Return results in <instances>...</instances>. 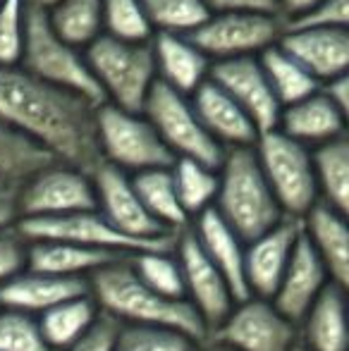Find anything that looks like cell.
<instances>
[{"label":"cell","mask_w":349,"mask_h":351,"mask_svg":"<svg viewBox=\"0 0 349 351\" xmlns=\"http://www.w3.org/2000/svg\"><path fill=\"white\" fill-rule=\"evenodd\" d=\"M96 108L22 67H0V122L34 141L62 165L91 175L101 165Z\"/></svg>","instance_id":"cell-1"},{"label":"cell","mask_w":349,"mask_h":351,"mask_svg":"<svg viewBox=\"0 0 349 351\" xmlns=\"http://www.w3.org/2000/svg\"><path fill=\"white\" fill-rule=\"evenodd\" d=\"M88 294L98 311L122 325L165 328L189 337L191 342H208L201 315L184 299H168L156 294L134 275L130 258H120L88 278Z\"/></svg>","instance_id":"cell-2"},{"label":"cell","mask_w":349,"mask_h":351,"mask_svg":"<svg viewBox=\"0 0 349 351\" xmlns=\"http://www.w3.org/2000/svg\"><path fill=\"white\" fill-rule=\"evenodd\" d=\"M213 210L244 241L273 230L282 217L278 201L258 167L254 146L228 148L218 167V194Z\"/></svg>","instance_id":"cell-3"},{"label":"cell","mask_w":349,"mask_h":351,"mask_svg":"<svg viewBox=\"0 0 349 351\" xmlns=\"http://www.w3.org/2000/svg\"><path fill=\"white\" fill-rule=\"evenodd\" d=\"M84 60L108 106L141 112L156 84L151 43H125L101 34L84 48Z\"/></svg>","instance_id":"cell-4"},{"label":"cell","mask_w":349,"mask_h":351,"mask_svg":"<svg viewBox=\"0 0 349 351\" xmlns=\"http://www.w3.org/2000/svg\"><path fill=\"white\" fill-rule=\"evenodd\" d=\"M19 67L51 86L86 98L93 106L106 103L101 88L96 86L88 72L84 53L53 34L46 12H36V10L24 12V46Z\"/></svg>","instance_id":"cell-5"},{"label":"cell","mask_w":349,"mask_h":351,"mask_svg":"<svg viewBox=\"0 0 349 351\" xmlns=\"http://www.w3.org/2000/svg\"><path fill=\"white\" fill-rule=\"evenodd\" d=\"M254 153L282 215L302 220L318 204L311 148L270 130L258 134Z\"/></svg>","instance_id":"cell-6"},{"label":"cell","mask_w":349,"mask_h":351,"mask_svg":"<svg viewBox=\"0 0 349 351\" xmlns=\"http://www.w3.org/2000/svg\"><path fill=\"white\" fill-rule=\"evenodd\" d=\"M14 232L24 241H65L84 249L108 251L117 256H134L146 251H175L177 234L141 241L117 232L98 210L72 213L58 217H24L14 222Z\"/></svg>","instance_id":"cell-7"},{"label":"cell","mask_w":349,"mask_h":351,"mask_svg":"<svg viewBox=\"0 0 349 351\" xmlns=\"http://www.w3.org/2000/svg\"><path fill=\"white\" fill-rule=\"evenodd\" d=\"M96 143L101 160L122 172H146L170 167L173 153L141 112L120 110L115 106L96 108Z\"/></svg>","instance_id":"cell-8"},{"label":"cell","mask_w":349,"mask_h":351,"mask_svg":"<svg viewBox=\"0 0 349 351\" xmlns=\"http://www.w3.org/2000/svg\"><path fill=\"white\" fill-rule=\"evenodd\" d=\"M141 115L151 122V127L165 143V148L173 153V158L196 160L201 165L215 167V170L220 167L225 148L210 139L186 96L173 91L156 79L144 101V108H141Z\"/></svg>","instance_id":"cell-9"},{"label":"cell","mask_w":349,"mask_h":351,"mask_svg":"<svg viewBox=\"0 0 349 351\" xmlns=\"http://www.w3.org/2000/svg\"><path fill=\"white\" fill-rule=\"evenodd\" d=\"M14 208L17 220L96 210L91 175L62 162H53L24 182L22 189L14 194Z\"/></svg>","instance_id":"cell-10"},{"label":"cell","mask_w":349,"mask_h":351,"mask_svg":"<svg viewBox=\"0 0 349 351\" xmlns=\"http://www.w3.org/2000/svg\"><path fill=\"white\" fill-rule=\"evenodd\" d=\"M285 22L270 14H210L191 36H186L210 62L256 58L275 46Z\"/></svg>","instance_id":"cell-11"},{"label":"cell","mask_w":349,"mask_h":351,"mask_svg":"<svg viewBox=\"0 0 349 351\" xmlns=\"http://www.w3.org/2000/svg\"><path fill=\"white\" fill-rule=\"evenodd\" d=\"M297 325L270 301L249 296L232 306L228 318L208 335V342L232 351H289L297 344Z\"/></svg>","instance_id":"cell-12"},{"label":"cell","mask_w":349,"mask_h":351,"mask_svg":"<svg viewBox=\"0 0 349 351\" xmlns=\"http://www.w3.org/2000/svg\"><path fill=\"white\" fill-rule=\"evenodd\" d=\"M175 256L182 270L186 304L201 315V320H204L206 330L210 335L232 311V291H230L223 275L218 273V268L206 258V254L201 251L191 230H184L177 234Z\"/></svg>","instance_id":"cell-13"},{"label":"cell","mask_w":349,"mask_h":351,"mask_svg":"<svg viewBox=\"0 0 349 351\" xmlns=\"http://www.w3.org/2000/svg\"><path fill=\"white\" fill-rule=\"evenodd\" d=\"M91 182H93V194H96V210L125 237L141 239V241H154V239H163L168 234H175V232H165L146 213L127 172L101 162L91 172Z\"/></svg>","instance_id":"cell-14"},{"label":"cell","mask_w":349,"mask_h":351,"mask_svg":"<svg viewBox=\"0 0 349 351\" xmlns=\"http://www.w3.org/2000/svg\"><path fill=\"white\" fill-rule=\"evenodd\" d=\"M208 79L220 86L252 120L258 134L270 130H278L280 103L275 101L270 84L261 70V62L256 58H234V60L210 62Z\"/></svg>","instance_id":"cell-15"},{"label":"cell","mask_w":349,"mask_h":351,"mask_svg":"<svg viewBox=\"0 0 349 351\" xmlns=\"http://www.w3.org/2000/svg\"><path fill=\"white\" fill-rule=\"evenodd\" d=\"M302 237V220L282 217L273 230L244 246V280L249 296L270 301Z\"/></svg>","instance_id":"cell-16"},{"label":"cell","mask_w":349,"mask_h":351,"mask_svg":"<svg viewBox=\"0 0 349 351\" xmlns=\"http://www.w3.org/2000/svg\"><path fill=\"white\" fill-rule=\"evenodd\" d=\"M278 46L297 60L318 84L347 74L349 32L347 29H282Z\"/></svg>","instance_id":"cell-17"},{"label":"cell","mask_w":349,"mask_h":351,"mask_svg":"<svg viewBox=\"0 0 349 351\" xmlns=\"http://www.w3.org/2000/svg\"><path fill=\"white\" fill-rule=\"evenodd\" d=\"M328 285H330V278H328L321 258L316 256V251L311 249V244H309V239L302 232V237H299L297 246L292 251V258L287 263V270H285L270 304L289 323L299 325V320L306 315V311L311 308V304Z\"/></svg>","instance_id":"cell-18"},{"label":"cell","mask_w":349,"mask_h":351,"mask_svg":"<svg viewBox=\"0 0 349 351\" xmlns=\"http://www.w3.org/2000/svg\"><path fill=\"white\" fill-rule=\"evenodd\" d=\"M196 117L210 134V139L228 148H247L258 139L256 127L252 125L244 110L210 79H206L189 96Z\"/></svg>","instance_id":"cell-19"},{"label":"cell","mask_w":349,"mask_h":351,"mask_svg":"<svg viewBox=\"0 0 349 351\" xmlns=\"http://www.w3.org/2000/svg\"><path fill=\"white\" fill-rule=\"evenodd\" d=\"M88 294V280L53 278L24 268L14 278L0 285V308L19 311L27 315H41L62 301Z\"/></svg>","instance_id":"cell-20"},{"label":"cell","mask_w":349,"mask_h":351,"mask_svg":"<svg viewBox=\"0 0 349 351\" xmlns=\"http://www.w3.org/2000/svg\"><path fill=\"white\" fill-rule=\"evenodd\" d=\"M191 234L199 241L206 258L218 268L232 291L234 304L249 299L247 280H244V241L230 230L213 208L194 217Z\"/></svg>","instance_id":"cell-21"},{"label":"cell","mask_w":349,"mask_h":351,"mask_svg":"<svg viewBox=\"0 0 349 351\" xmlns=\"http://www.w3.org/2000/svg\"><path fill=\"white\" fill-rule=\"evenodd\" d=\"M302 232L321 258L333 285L347 289L349 285V227L347 217L318 201L302 217Z\"/></svg>","instance_id":"cell-22"},{"label":"cell","mask_w":349,"mask_h":351,"mask_svg":"<svg viewBox=\"0 0 349 351\" xmlns=\"http://www.w3.org/2000/svg\"><path fill=\"white\" fill-rule=\"evenodd\" d=\"M156 79L189 98L208 79L210 60L186 36L156 34L151 38Z\"/></svg>","instance_id":"cell-23"},{"label":"cell","mask_w":349,"mask_h":351,"mask_svg":"<svg viewBox=\"0 0 349 351\" xmlns=\"http://www.w3.org/2000/svg\"><path fill=\"white\" fill-rule=\"evenodd\" d=\"M278 130L302 146L316 148L345 136L347 115L337 110L318 88L313 96L280 110Z\"/></svg>","instance_id":"cell-24"},{"label":"cell","mask_w":349,"mask_h":351,"mask_svg":"<svg viewBox=\"0 0 349 351\" xmlns=\"http://www.w3.org/2000/svg\"><path fill=\"white\" fill-rule=\"evenodd\" d=\"M302 347L306 351H347V294L342 287L328 285L302 320Z\"/></svg>","instance_id":"cell-25"},{"label":"cell","mask_w":349,"mask_h":351,"mask_svg":"<svg viewBox=\"0 0 349 351\" xmlns=\"http://www.w3.org/2000/svg\"><path fill=\"white\" fill-rule=\"evenodd\" d=\"M130 256L108 254V251L84 249V246L65 244V241H29L27 263L24 268L32 273L53 275V278H91L96 270Z\"/></svg>","instance_id":"cell-26"},{"label":"cell","mask_w":349,"mask_h":351,"mask_svg":"<svg viewBox=\"0 0 349 351\" xmlns=\"http://www.w3.org/2000/svg\"><path fill=\"white\" fill-rule=\"evenodd\" d=\"M58 162L34 141L24 139L0 122V196H12L38 170Z\"/></svg>","instance_id":"cell-27"},{"label":"cell","mask_w":349,"mask_h":351,"mask_svg":"<svg viewBox=\"0 0 349 351\" xmlns=\"http://www.w3.org/2000/svg\"><path fill=\"white\" fill-rule=\"evenodd\" d=\"M318 201L337 213H349V141L347 136L311 148Z\"/></svg>","instance_id":"cell-28"},{"label":"cell","mask_w":349,"mask_h":351,"mask_svg":"<svg viewBox=\"0 0 349 351\" xmlns=\"http://www.w3.org/2000/svg\"><path fill=\"white\" fill-rule=\"evenodd\" d=\"M141 206L146 208L151 217L163 227L165 232H180L189 230V217L182 210L177 201L175 182L170 175V167H158V170L136 172L130 177Z\"/></svg>","instance_id":"cell-29"},{"label":"cell","mask_w":349,"mask_h":351,"mask_svg":"<svg viewBox=\"0 0 349 351\" xmlns=\"http://www.w3.org/2000/svg\"><path fill=\"white\" fill-rule=\"evenodd\" d=\"M98 313L101 311L91 299V294H84L53 306L51 311L38 315L36 323L43 335V342L53 351H70L93 325Z\"/></svg>","instance_id":"cell-30"},{"label":"cell","mask_w":349,"mask_h":351,"mask_svg":"<svg viewBox=\"0 0 349 351\" xmlns=\"http://www.w3.org/2000/svg\"><path fill=\"white\" fill-rule=\"evenodd\" d=\"M46 19L60 41L86 48L103 34V0H60Z\"/></svg>","instance_id":"cell-31"},{"label":"cell","mask_w":349,"mask_h":351,"mask_svg":"<svg viewBox=\"0 0 349 351\" xmlns=\"http://www.w3.org/2000/svg\"><path fill=\"white\" fill-rule=\"evenodd\" d=\"M258 62H261V70L265 79H268L270 91H273L275 101L280 103V108L294 106V103L313 96L321 88V84L304 70L297 60H292L278 43L265 48L258 56Z\"/></svg>","instance_id":"cell-32"},{"label":"cell","mask_w":349,"mask_h":351,"mask_svg":"<svg viewBox=\"0 0 349 351\" xmlns=\"http://www.w3.org/2000/svg\"><path fill=\"white\" fill-rule=\"evenodd\" d=\"M170 175L175 182L177 201L189 220L213 208L215 194H218V170L215 167L201 165V162L186 160V158H175V162L170 165Z\"/></svg>","instance_id":"cell-33"},{"label":"cell","mask_w":349,"mask_h":351,"mask_svg":"<svg viewBox=\"0 0 349 351\" xmlns=\"http://www.w3.org/2000/svg\"><path fill=\"white\" fill-rule=\"evenodd\" d=\"M141 5L154 29V36H191L210 17V10L204 0H141Z\"/></svg>","instance_id":"cell-34"},{"label":"cell","mask_w":349,"mask_h":351,"mask_svg":"<svg viewBox=\"0 0 349 351\" xmlns=\"http://www.w3.org/2000/svg\"><path fill=\"white\" fill-rule=\"evenodd\" d=\"M134 275L156 294L168 299H184V282L175 251H146L130 256ZM186 301V299H184Z\"/></svg>","instance_id":"cell-35"},{"label":"cell","mask_w":349,"mask_h":351,"mask_svg":"<svg viewBox=\"0 0 349 351\" xmlns=\"http://www.w3.org/2000/svg\"><path fill=\"white\" fill-rule=\"evenodd\" d=\"M103 34L125 43H151L154 29L141 0H103Z\"/></svg>","instance_id":"cell-36"},{"label":"cell","mask_w":349,"mask_h":351,"mask_svg":"<svg viewBox=\"0 0 349 351\" xmlns=\"http://www.w3.org/2000/svg\"><path fill=\"white\" fill-rule=\"evenodd\" d=\"M199 344L165 328L122 325L117 328L115 351H194Z\"/></svg>","instance_id":"cell-37"},{"label":"cell","mask_w":349,"mask_h":351,"mask_svg":"<svg viewBox=\"0 0 349 351\" xmlns=\"http://www.w3.org/2000/svg\"><path fill=\"white\" fill-rule=\"evenodd\" d=\"M0 351H53L34 315L0 308Z\"/></svg>","instance_id":"cell-38"},{"label":"cell","mask_w":349,"mask_h":351,"mask_svg":"<svg viewBox=\"0 0 349 351\" xmlns=\"http://www.w3.org/2000/svg\"><path fill=\"white\" fill-rule=\"evenodd\" d=\"M24 8L22 0L0 3V67H17L24 46Z\"/></svg>","instance_id":"cell-39"},{"label":"cell","mask_w":349,"mask_h":351,"mask_svg":"<svg viewBox=\"0 0 349 351\" xmlns=\"http://www.w3.org/2000/svg\"><path fill=\"white\" fill-rule=\"evenodd\" d=\"M349 0H321L299 17L285 22L289 29H347Z\"/></svg>","instance_id":"cell-40"},{"label":"cell","mask_w":349,"mask_h":351,"mask_svg":"<svg viewBox=\"0 0 349 351\" xmlns=\"http://www.w3.org/2000/svg\"><path fill=\"white\" fill-rule=\"evenodd\" d=\"M27 263V241L14 232V227L0 232V285L24 270Z\"/></svg>","instance_id":"cell-41"},{"label":"cell","mask_w":349,"mask_h":351,"mask_svg":"<svg viewBox=\"0 0 349 351\" xmlns=\"http://www.w3.org/2000/svg\"><path fill=\"white\" fill-rule=\"evenodd\" d=\"M117 323L115 318L106 313H98L93 325L82 335V339L70 351H115V337H117Z\"/></svg>","instance_id":"cell-42"},{"label":"cell","mask_w":349,"mask_h":351,"mask_svg":"<svg viewBox=\"0 0 349 351\" xmlns=\"http://www.w3.org/2000/svg\"><path fill=\"white\" fill-rule=\"evenodd\" d=\"M204 3L208 5L210 14H270V17H280L278 0H204Z\"/></svg>","instance_id":"cell-43"},{"label":"cell","mask_w":349,"mask_h":351,"mask_svg":"<svg viewBox=\"0 0 349 351\" xmlns=\"http://www.w3.org/2000/svg\"><path fill=\"white\" fill-rule=\"evenodd\" d=\"M321 93L337 108V110L347 115V108H349V79H347V74H340V77L330 79V82H323Z\"/></svg>","instance_id":"cell-44"},{"label":"cell","mask_w":349,"mask_h":351,"mask_svg":"<svg viewBox=\"0 0 349 351\" xmlns=\"http://www.w3.org/2000/svg\"><path fill=\"white\" fill-rule=\"evenodd\" d=\"M316 3H321V0H278L280 17H282V22H289V19L299 17V14H304L306 10H311Z\"/></svg>","instance_id":"cell-45"},{"label":"cell","mask_w":349,"mask_h":351,"mask_svg":"<svg viewBox=\"0 0 349 351\" xmlns=\"http://www.w3.org/2000/svg\"><path fill=\"white\" fill-rule=\"evenodd\" d=\"M17 222V208L12 196H0V232L10 230Z\"/></svg>","instance_id":"cell-46"},{"label":"cell","mask_w":349,"mask_h":351,"mask_svg":"<svg viewBox=\"0 0 349 351\" xmlns=\"http://www.w3.org/2000/svg\"><path fill=\"white\" fill-rule=\"evenodd\" d=\"M27 10H36V12H48V10L56 8L60 0H22Z\"/></svg>","instance_id":"cell-47"},{"label":"cell","mask_w":349,"mask_h":351,"mask_svg":"<svg viewBox=\"0 0 349 351\" xmlns=\"http://www.w3.org/2000/svg\"><path fill=\"white\" fill-rule=\"evenodd\" d=\"M194 351H232V349L223 347V344H215V342H204V344H199Z\"/></svg>","instance_id":"cell-48"},{"label":"cell","mask_w":349,"mask_h":351,"mask_svg":"<svg viewBox=\"0 0 349 351\" xmlns=\"http://www.w3.org/2000/svg\"><path fill=\"white\" fill-rule=\"evenodd\" d=\"M289 351H306V349H304V347H302V344H299V342H297V344H294V347H292V349H289Z\"/></svg>","instance_id":"cell-49"},{"label":"cell","mask_w":349,"mask_h":351,"mask_svg":"<svg viewBox=\"0 0 349 351\" xmlns=\"http://www.w3.org/2000/svg\"><path fill=\"white\" fill-rule=\"evenodd\" d=\"M0 3H3V0H0Z\"/></svg>","instance_id":"cell-50"}]
</instances>
